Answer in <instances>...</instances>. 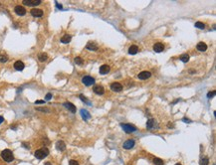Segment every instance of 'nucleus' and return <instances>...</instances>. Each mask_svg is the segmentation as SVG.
<instances>
[{"label": "nucleus", "mask_w": 216, "mask_h": 165, "mask_svg": "<svg viewBox=\"0 0 216 165\" xmlns=\"http://www.w3.org/2000/svg\"><path fill=\"white\" fill-rule=\"evenodd\" d=\"M80 99H81L83 101H85L86 103H90V102H89V100H88V99H86V98H85L83 95H81V96H80Z\"/></svg>", "instance_id": "33"}, {"label": "nucleus", "mask_w": 216, "mask_h": 165, "mask_svg": "<svg viewBox=\"0 0 216 165\" xmlns=\"http://www.w3.org/2000/svg\"><path fill=\"white\" fill-rule=\"evenodd\" d=\"M51 99H52V94L49 93V94L46 95V100H50Z\"/></svg>", "instance_id": "34"}, {"label": "nucleus", "mask_w": 216, "mask_h": 165, "mask_svg": "<svg viewBox=\"0 0 216 165\" xmlns=\"http://www.w3.org/2000/svg\"><path fill=\"white\" fill-rule=\"evenodd\" d=\"M111 89H113L114 92H121L122 91V86L120 84V83H114L111 85Z\"/></svg>", "instance_id": "11"}, {"label": "nucleus", "mask_w": 216, "mask_h": 165, "mask_svg": "<svg viewBox=\"0 0 216 165\" xmlns=\"http://www.w3.org/2000/svg\"><path fill=\"white\" fill-rule=\"evenodd\" d=\"M75 63L77 64V65H83L84 64V61H83V59L81 58V57H76L75 58Z\"/></svg>", "instance_id": "26"}, {"label": "nucleus", "mask_w": 216, "mask_h": 165, "mask_svg": "<svg viewBox=\"0 0 216 165\" xmlns=\"http://www.w3.org/2000/svg\"><path fill=\"white\" fill-rule=\"evenodd\" d=\"M175 165H181V164H180V163H176Z\"/></svg>", "instance_id": "42"}, {"label": "nucleus", "mask_w": 216, "mask_h": 165, "mask_svg": "<svg viewBox=\"0 0 216 165\" xmlns=\"http://www.w3.org/2000/svg\"><path fill=\"white\" fill-rule=\"evenodd\" d=\"M8 61V58L5 55H0V62L1 63H6Z\"/></svg>", "instance_id": "28"}, {"label": "nucleus", "mask_w": 216, "mask_h": 165, "mask_svg": "<svg viewBox=\"0 0 216 165\" xmlns=\"http://www.w3.org/2000/svg\"><path fill=\"white\" fill-rule=\"evenodd\" d=\"M194 26L196 27V28H198V29H204L205 28V25H204V23H202V22H196L195 24H194Z\"/></svg>", "instance_id": "27"}, {"label": "nucleus", "mask_w": 216, "mask_h": 165, "mask_svg": "<svg viewBox=\"0 0 216 165\" xmlns=\"http://www.w3.org/2000/svg\"><path fill=\"white\" fill-rule=\"evenodd\" d=\"M209 164V159L208 157H204L201 159V165H208Z\"/></svg>", "instance_id": "29"}, {"label": "nucleus", "mask_w": 216, "mask_h": 165, "mask_svg": "<svg viewBox=\"0 0 216 165\" xmlns=\"http://www.w3.org/2000/svg\"><path fill=\"white\" fill-rule=\"evenodd\" d=\"M93 91H94V93L97 94V95H104V93H105L104 88H103L102 86H100V85L94 86V88H93Z\"/></svg>", "instance_id": "10"}, {"label": "nucleus", "mask_w": 216, "mask_h": 165, "mask_svg": "<svg viewBox=\"0 0 216 165\" xmlns=\"http://www.w3.org/2000/svg\"><path fill=\"white\" fill-rule=\"evenodd\" d=\"M120 126L122 127V129L125 130L127 133H132V132H134L136 131V127L134 125H132V124H127V123H120Z\"/></svg>", "instance_id": "3"}, {"label": "nucleus", "mask_w": 216, "mask_h": 165, "mask_svg": "<svg viewBox=\"0 0 216 165\" xmlns=\"http://www.w3.org/2000/svg\"><path fill=\"white\" fill-rule=\"evenodd\" d=\"M1 157L6 162H12L14 160V155H13L12 151L9 150V149H4V150L1 152Z\"/></svg>", "instance_id": "2"}, {"label": "nucleus", "mask_w": 216, "mask_h": 165, "mask_svg": "<svg viewBox=\"0 0 216 165\" xmlns=\"http://www.w3.org/2000/svg\"><path fill=\"white\" fill-rule=\"evenodd\" d=\"M23 146H24V147H26V148H29V146H28L27 144H25V143H23Z\"/></svg>", "instance_id": "40"}, {"label": "nucleus", "mask_w": 216, "mask_h": 165, "mask_svg": "<svg viewBox=\"0 0 216 165\" xmlns=\"http://www.w3.org/2000/svg\"><path fill=\"white\" fill-rule=\"evenodd\" d=\"M56 6H57L59 9H62V8H63V7H62V5H61V4H59L58 2H56Z\"/></svg>", "instance_id": "37"}, {"label": "nucleus", "mask_w": 216, "mask_h": 165, "mask_svg": "<svg viewBox=\"0 0 216 165\" xmlns=\"http://www.w3.org/2000/svg\"><path fill=\"white\" fill-rule=\"evenodd\" d=\"M109 72H110V66H108V65H103V66L100 67V74H102V75H106V74H108Z\"/></svg>", "instance_id": "18"}, {"label": "nucleus", "mask_w": 216, "mask_h": 165, "mask_svg": "<svg viewBox=\"0 0 216 165\" xmlns=\"http://www.w3.org/2000/svg\"><path fill=\"white\" fill-rule=\"evenodd\" d=\"M69 165H79V163H78V161H76V160H70L69 161Z\"/></svg>", "instance_id": "32"}, {"label": "nucleus", "mask_w": 216, "mask_h": 165, "mask_svg": "<svg viewBox=\"0 0 216 165\" xmlns=\"http://www.w3.org/2000/svg\"><path fill=\"white\" fill-rule=\"evenodd\" d=\"M153 126H154V121H153L152 118L148 119L147 122H146V127H147V129H152Z\"/></svg>", "instance_id": "23"}, {"label": "nucleus", "mask_w": 216, "mask_h": 165, "mask_svg": "<svg viewBox=\"0 0 216 165\" xmlns=\"http://www.w3.org/2000/svg\"><path fill=\"white\" fill-rule=\"evenodd\" d=\"M150 76H151L150 72H148V71H144V72H142V73L138 74L137 77H138V79H140V80H147Z\"/></svg>", "instance_id": "8"}, {"label": "nucleus", "mask_w": 216, "mask_h": 165, "mask_svg": "<svg viewBox=\"0 0 216 165\" xmlns=\"http://www.w3.org/2000/svg\"><path fill=\"white\" fill-rule=\"evenodd\" d=\"M36 110L39 111H43V112H49L48 109H44V108H36Z\"/></svg>", "instance_id": "30"}, {"label": "nucleus", "mask_w": 216, "mask_h": 165, "mask_svg": "<svg viewBox=\"0 0 216 165\" xmlns=\"http://www.w3.org/2000/svg\"><path fill=\"white\" fill-rule=\"evenodd\" d=\"M23 4L27 5V6H37L39 4H41V0H23Z\"/></svg>", "instance_id": "5"}, {"label": "nucleus", "mask_w": 216, "mask_h": 165, "mask_svg": "<svg viewBox=\"0 0 216 165\" xmlns=\"http://www.w3.org/2000/svg\"><path fill=\"white\" fill-rule=\"evenodd\" d=\"M44 102H45L44 100H36V101H35V103H36V104H39V103H41V104H42V103H44Z\"/></svg>", "instance_id": "36"}, {"label": "nucleus", "mask_w": 216, "mask_h": 165, "mask_svg": "<svg viewBox=\"0 0 216 165\" xmlns=\"http://www.w3.org/2000/svg\"><path fill=\"white\" fill-rule=\"evenodd\" d=\"M48 154H49V149L46 148V147H43V148L38 149V150H36L35 153H34L35 157H36L37 159H40V160H41V159H44L45 157H47Z\"/></svg>", "instance_id": "1"}, {"label": "nucleus", "mask_w": 216, "mask_h": 165, "mask_svg": "<svg viewBox=\"0 0 216 165\" xmlns=\"http://www.w3.org/2000/svg\"><path fill=\"white\" fill-rule=\"evenodd\" d=\"M82 82H83V84H84L85 86H88V87L95 85V79L92 78V77H90V76L84 77V78L82 79Z\"/></svg>", "instance_id": "4"}, {"label": "nucleus", "mask_w": 216, "mask_h": 165, "mask_svg": "<svg viewBox=\"0 0 216 165\" xmlns=\"http://www.w3.org/2000/svg\"><path fill=\"white\" fill-rule=\"evenodd\" d=\"M153 163L156 164V165H163L164 163H163V160H161L160 158H157V157H156L153 159Z\"/></svg>", "instance_id": "25"}, {"label": "nucleus", "mask_w": 216, "mask_h": 165, "mask_svg": "<svg viewBox=\"0 0 216 165\" xmlns=\"http://www.w3.org/2000/svg\"><path fill=\"white\" fill-rule=\"evenodd\" d=\"M86 48L88 50H91V51H97L98 50V45L95 44L94 42H88V44L86 45Z\"/></svg>", "instance_id": "15"}, {"label": "nucleus", "mask_w": 216, "mask_h": 165, "mask_svg": "<svg viewBox=\"0 0 216 165\" xmlns=\"http://www.w3.org/2000/svg\"><path fill=\"white\" fill-rule=\"evenodd\" d=\"M56 148H57V150H59V151H64L65 149H66V144H65V142L62 141V140L58 141V142L56 143Z\"/></svg>", "instance_id": "14"}, {"label": "nucleus", "mask_w": 216, "mask_h": 165, "mask_svg": "<svg viewBox=\"0 0 216 165\" xmlns=\"http://www.w3.org/2000/svg\"><path fill=\"white\" fill-rule=\"evenodd\" d=\"M64 107L65 108H67L71 112H73V113H75L76 112V107L74 106V104L72 103V102H69V101H67V102H65L64 103Z\"/></svg>", "instance_id": "17"}, {"label": "nucleus", "mask_w": 216, "mask_h": 165, "mask_svg": "<svg viewBox=\"0 0 216 165\" xmlns=\"http://www.w3.org/2000/svg\"><path fill=\"white\" fill-rule=\"evenodd\" d=\"M24 67H25V65L22 61H17V62L14 63V69L17 70V71H22L24 69Z\"/></svg>", "instance_id": "16"}, {"label": "nucleus", "mask_w": 216, "mask_h": 165, "mask_svg": "<svg viewBox=\"0 0 216 165\" xmlns=\"http://www.w3.org/2000/svg\"><path fill=\"white\" fill-rule=\"evenodd\" d=\"M196 49L200 52H205L207 50V45L204 43V42H199L196 46Z\"/></svg>", "instance_id": "13"}, {"label": "nucleus", "mask_w": 216, "mask_h": 165, "mask_svg": "<svg viewBox=\"0 0 216 165\" xmlns=\"http://www.w3.org/2000/svg\"><path fill=\"white\" fill-rule=\"evenodd\" d=\"M81 115H82V117L85 119V121H88V119L91 117V114L89 113V111H87L86 110H81Z\"/></svg>", "instance_id": "21"}, {"label": "nucleus", "mask_w": 216, "mask_h": 165, "mask_svg": "<svg viewBox=\"0 0 216 165\" xmlns=\"http://www.w3.org/2000/svg\"><path fill=\"white\" fill-rule=\"evenodd\" d=\"M133 146H134V140H132V139H129V140L125 141L123 142V145H122V147L125 149H132Z\"/></svg>", "instance_id": "12"}, {"label": "nucleus", "mask_w": 216, "mask_h": 165, "mask_svg": "<svg viewBox=\"0 0 216 165\" xmlns=\"http://www.w3.org/2000/svg\"><path fill=\"white\" fill-rule=\"evenodd\" d=\"M138 52V47L135 46V45H132V46L129 48V53L131 55H135Z\"/></svg>", "instance_id": "19"}, {"label": "nucleus", "mask_w": 216, "mask_h": 165, "mask_svg": "<svg viewBox=\"0 0 216 165\" xmlns=\"http://www.w3.org/2000/svg\"><path fill=\"white\" fill-rule=\"evenodd\" d=\"M14 11L17 15H19V16H24V15L26 14V9L23 6H20V5H17L16 7H15Z\"/></svg>", "instance_id": "6"}, {"label": "nucleus", "mask_w": 216, "mask_h": 165, "mask_svg": "<svg viewBox=\"0 0 216 165\" xmlns=\"http://www.w3.org/2000/svg\"><path fill=\"white\" fill-rule=\"evenodd\" d=\"M44 165H52V164H51V163H50V162H46V163H45V164H44Z\"/></svg>", "instance_id": "41"}, {"label": "nucleus", "mask_w": 216, "mask_h": 165, "mask_svg": "<svg viewBox=\"0 0 216 165\" xmlns=\"http://www.w3.org/2000/svg\"><path fill=\"white\" fill-rule=\"evenodd\" d=\"M71 39H72V37H71L70 35L66 34V35H64L63 37L61 38V42L63 43V44H68V43L71 42Z\"/></svg>", "instance_id": "20"}, {"label": "nucleus", "mask_w": 216, "mask_h": 165, "mask_svg": "<svg viewBox=\"0 0 216 165\" xmlns=\"http://www.w3.org/2000/svg\"><path fill=\"white\" fill-rule=\"evenodd\" d=\"M153 50L156 53H160L164 50V45L162 43H156L153 45Z\"/></svg>", "instance_id": "9"}, {"label": "nucleus", "mask_w": 216, "mask_h": 165, "mask_svg": "<svg viewBox=\"0 0 216 165\" xmlns=\"http://www.w3.org/2000/svg\"><path fill=\"white\" fill-rule=\"evenodd\" d=\"M182 121H183L184 122H188V123H189V122H191V121H190V119H188V118H185V117H184V118L182 119Z\"/></svg>", "instance_id": "35"}, {"label": "nucleus", "mask_w": 216, "mask_h": 165, "mask_svg": "<svg viewBox=\"0 0 216 165\" xmlns=\"http://www.w3.org/2000/svg\"><path fill=\"white\" fill-rule=\"evenodd\" d=\"M215 94H216V92H215V91H213V92H210V93H208V95H207V98H208V99H211V98H213V97L215 96Z\"/></svg>", "instance_id": "31"}, {"label": "nucleus", "mask_w": 216, "mask_h": 165, "mask_svg": "<svg viewBox=\"0 0 216 165\" xmlns=\"http://www.w3.org/2000/svg\"><path fill=\"white\" fill-rule=\"evenodd\" d=\"M47 59H48V55L46 54V53H40V54L38 55V60H39L40 62H45Z\"/></svg>", "instance_id": "22"}, {"label": "nucleus", "mask_w": 216, "mask_h": 165, "mask_svg": "<svg viewBox=\"0 0 216 165\" xmlns=\"http://www.w3.org/2000/svg\"><path fill=\"white\" fill-rule=\"evenodd\" d=\"M180 60H181L183 63H187V62L189 61V56H188L187 54H184V55H182V56L180 57Z\"/></svg>", "instance_id": "24"}, {"label": "nucleus", "mask_w": 216, "mask_h": 165, "mask_svg": "<svg viewBox=\"0 0 216 165\" xmlns=\"http://www.w3.org/2000/svg\"><path fill=\"white\" fill-rule=\"evenodd\" d=\"M31 15L33 17H42L43 16V10L39 8H33L31 10Z\"/></svg>", "instance_id": "7"}, {"label": "nucleus", "mask_w": 216, "mask_h": 165, "mask_svg": "<svg viewBox=\"0 0 216 165\" xmlns=\"http://www.w3.org/2000/svg\"><path fill=\"white\" fill-rule=\"evenodd\" d=\"M189 73H190L191 75H193V74H195V70H193V69H190V70H189Z\"/></svg>", "instance_id": "38"}, {"label": "nucleus", "mask_w": 216, "mask_h": 165, "mask_svg": "<svg viewBox=\"0 0 216 165\" xmlns=\"http://www.w3.org/2000/svg\"><path fill=\"white\" fill-rule=\"evenodd\" d=\"M3 121H4V118H3V116H0V124H1Z\"/></svg>", "instance_id": "39"}]
</instances>
